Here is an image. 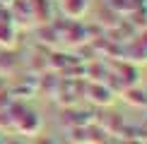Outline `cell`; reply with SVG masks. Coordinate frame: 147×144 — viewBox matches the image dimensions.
<instances>
[{
    "instance_id": "obj_1",
    "label": "cell",
    "mask_w": 147,
    "mask_h": 144,
    "mask_svg": "<svg viewBox=\"0 0 147 144\" xmlns=\"http://www.w3.org/2000/svg\"><path fill=\"white\" fill-rule=\"evenodd\" d=\"M12 111L17 113V115H12L10 113V123H12V127H15L17 132H22V135H39V130H41V118L36 115L34 111H27V108H22V106H12Z\"/></svg>"
},
{
    "instance_id": "obj_2",
    "label": "cell",
    "mask_w": 147,
    "mask_h": 144,
    "mask_svg": "<svg viewBox=\"0 0 147 144\" xmlns=\"http://www.w3.org/2000/svg\"><path fill=\"white\" fill-rule=\"evenodd\" d=\"M3 17H5V12L0 15V46L10 48V46H15L17 27H15V22H12V19H3Z\"/></svg>"
},
{
    "instance_id": "obj_3",
    "label": "cell",
    "mask_w": 147,
    "mask_h": 144,
    "mask_svg": "<svg viewBox=\"0 0 147 144\" xmlns=\"http://www.w3.org/2000/svg\"><path fill=\"white\" fill-rule=\"evenodd\" d=\"M63 12L70 19H77L87 12V0H63Z\"/></svg>"
},
{
    "instance_id": "obj_4",
    "label": "cell",
    "mask_w": 147,
    "mask_h": 144,
    "mask_svg": "<svg viewBox=\"0 0 147 144\" xmlns=\"http://www.w3.org/2000/svg\"><path fill=\"white\" fill-rule=\"evenodd\" d=\"M92 99L96 101V103H111L113 101V91L106 87H101V84H94L92 87Z\"/></svg>"
},
{
    "instance_id": "obj_5",
    "label": "cell",
    "mask_w": 147,
    "mask_h": 144,
    "mask_svg": "<svg viewBox=\"0 0 147 144\" xmlns=\"http://www.w3.org/2000/svg\"><path fill=\"white\" fill-rule=\"evenodd\" d=\"M125 99L130 101L133 106H147V94L140 91V89H135V87H128L125 89Z\"/></svg>"
},
{
    "instance_id": "obj_6",
    "label": "cell",
    "mask_w": 147,
    "mask_h": 144,
    "mask_svg": "<svg viewBox=\"0 0 147 144\" xmlns=\"http://www.w3.org/2000/svg\"><path fill=\"white\" fill-rule=\"evenodd\" d=\"M138 41H140V43H142V46H145V48H147V31H145V34H142V36H140V39H138Z\"/></svg>"
},
{
    "instance_id": "obj_7",
    "label": "cell",
    "mask_w": 147,
    "mask_h": 144,
    "mask_svg": "<svg viewBox=\"0 0 147 144\" xmlns=\"http://www.w3.org/2000/svg\"><path fill=\"white\" fill-rule=\"evenodd\" d=\"M15 0H0V7H5V5H12Z\"/></svg>"
},
{
    "instance_id": "obj_8",
    "label": "cell",
    "mask_w": 147,
    "mask_h": 144,
    "mask_svg": "<svg viewBox=\"0 0 147 144\" xmlns=\"http://www.w3.org/2000/svg\"><path fill=\"white\" fill-rule=\"evenodd\" d=\"M3 144H22L20 139H7V142H3Z\"/></svg>"
},
{
    "instance_id": "obj_9",
    "label": "cell",
    "mask_w": 147,
    "mask_h": 144,
    "mask_svg": "<svg viewBox=\"0 0 147 144\" xmlns=\"http://www.w3.org/2000/svg\"><path fill=\"white\" fill-rule=\"evenodd\" d=\"M36 144H53V139H39Z\"/></svg>"
}]
</instances>
